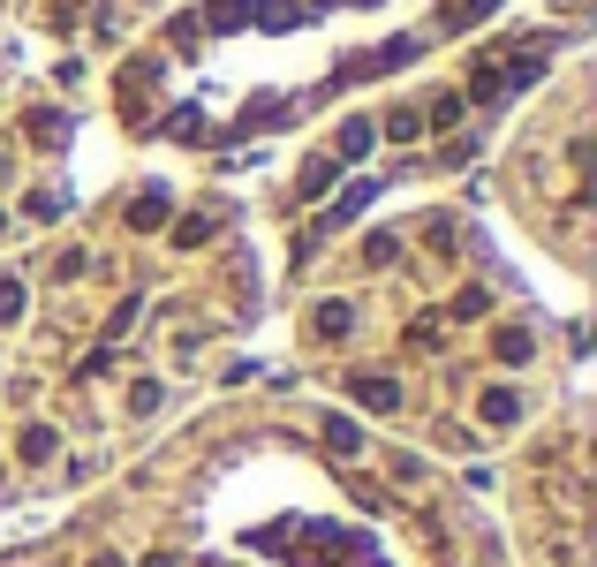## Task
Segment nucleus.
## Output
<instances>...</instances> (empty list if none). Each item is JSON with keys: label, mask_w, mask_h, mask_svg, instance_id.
<instances>
[{"label": "nucleus", "mask_w": 597, "mask_h": 567, "mask_svg": "<svg viewBox=\"0 0 597 567\" xmlns=\"http://www.w3.org/2000/svg\"><path fill=\"white\" fill-rule=\"evenodd\" d=\"M61 129H69L61 114H31V137H38V144H61Z\"/></svg>", "instance_id": "ddd939ff"}, {"label": "nucleus", "mask_w": 597, "mask_h": 567, "mask_svg": "<svg viewBox=\"0 0 597 567\" xmlns=\"http://www.w3.org/2000/svg\"><path fill=\"white\" fill-rule=\"evenodd\" d=\"M129 409H137V416L159 409V386H152V378H137V386H129Z\"/></svg>", "instance_id": "4468645a"}, {"label": "nucleus", "mask_w": 597, "mask_h": 567, "mask_svg": "<svg viewBox=\"0 0 597 567\" xmlns=\"http://www.w3.org/2000/svg\"><path fill=\"white\" fill-rule=\"evenodd\" d=\"M144 567H182V560H174V552H152V560H144Z\"/></svg>", "instance_id": "a211bd4d"}, {"label": "nucleus", "mask_w": 597, "mask_h": 567, "mask_svg": "<svg viewBox=\"0 0 597 567\" xmlns=\"http://www.w3.org/2000/svg\"><path fill=\"white\" fill-rule=\"evenodd\" d=\"M431 129H454V121H461V99H454V91H439V99H431Z\"/></svg>", "instance_id": "9d476101"}, {"label": "nucleus", "mask_w": 597, "mask_h": 567, "mask_svg": "<svg viewBox=\"0 0 597 567\" xmlns=\"http://www.w3.org/2000/svg\"><path fill=\"white\" fill-rule=\"evenodd\" d=\"M393 250H401L393 235H371V242H363V258H371V265H393Z\"/></svg>", "instance_id": "f3484780"}, {"label": "nucleus", "mask_w": 597, "mask_h": 567, "mask_svg": "<svg viewBox=\"0 0 597 567\" xmlns=\"http://www.w3.org/2000/svg\"><path fill=\"white\" fill-rule=\"evenodd\" d=\"M477 416H484V424H514V416H522V394H514V386H484Z\"/></svg>", "instance_id": "7ed1b4c3"}, {"label": "nucleus", "mask_w": 597, "mask_h": 567, "mask_svg": "<svg viewBox=\"0 0 597 567\" xmlns=\"http://www.w3.org/2000/svg\"><path fill=\"white\" fill-rule=\"evenodd\" d=\"M333 174H341V159H310L295 189H303V197H325V189H333Z\"/></svg>", "instance_id": "0eeeda50"}, {"label": "nucleus", "mask_w": 597, "mask_h": 567, "mask_svg": "<svg viewBox=\"0 0 597 567\" xmlns=\"http://www.w3.org/2000/svg\"><path fill=\"white\" fill-rule=\"evenodd\" d=\"M23 318V280H0V326H16Z\"/></svg>", "instance_id": "9b49d317"}, {"label": "nucleus", "mask_w": 597, "mask_h": 567, "mask_svg": "<svg viewBox=\"0 0 597 567\" xmlns=\"http://www.w3.org/2000/svg\"><path fill=\"white\" fill-rule=\"evenodd\" d=\"M159 220H167V189H144L137 205H129V227H144V235H152Z\"/></svg>", "instance_id": "39448f33"}, {"label": "nucleus", "mask_w": 597, "mask_h": 567, "mask_svg": "<svg viewBox=\"0 0 597 567\" xmlns=\"http://www.w3.org/2000/svg\"><path fill=\"white\" fill-rule=\"evenodd\" d=\"M16 454H23V462H46V454H53V431H46V424H31V431H23V447H16Z\"/></svg>", "instance_id": "1a4fd4ad"}, {"label": "nucleus", "mask_w": 597, "mask_h": 567, "mask_svg": "<svg viewBox=\"0 0 597 567\" xmlns=\"http://www.w3.org/2000/svg\"><path fill=\"white\" fill-rule=\"evenodd\" d=\"M174 242H182V250H197V242H212V220H182V227H174Z\"/></svg>", "instance_id": "2eb2a0df"}, {"label": "nucleus", "mask_w": 597, "mask_h": 567, "mask_svg": "<svg viewBox=\"0 0 597 567\" xmlns=\"http://www.w3.org/2000/svg\"><path fill=\"white\" fill-rule=\"evenodd\" d=\"M416 129H424V121H416V106H393V114H386V137H416Z\"/></svg>", "instance_id": "f8f14e48"}, {"label": "nucleus", "mask_w": 597, "mask_h": 567, "mask_svg": "<svg viewBox=\"0 0 597 567\" xmlns=\"http://www.w3.org/2000/svg\"><path fill=\"white\" fill-rule=\"evenodd\" d=\"M325 447H341V454H363V431L348 424V416H325Z\"/></svg>", "instance_id": "6e6552de"}, {"label": "nucleus", "mask_w": 597, "mask_h": 567, "mask_svg": "<svg viewBox=\"0 0 597 567\" xmlns=\"http://www.w3.org/2000/svg\"><path fill=\"white\" fill-rule=\"evenodd\" d=\"M0 182H8V159H0Z\"/></svg>", "instance_id": "aec40b11"}, {"label": "nucleus", "mask_w": 597, "mask_h": 567, "mask_svg": "<svg viewBox=\"0 0 597 567\" xmlns=\"http://www.w3.org/2000/svg\"><path fill=\"white\" fill-rule=\"evenodd\" d=\"M310 333H318V341H348V333H356V303H341V295L318 303L310 310Z\"/></svg>", "instance_id": "f257e3e1"}, {"label": "nucleus", "mask_w": 597, "mask_h": 567, "mask_svg": "<svg viewBox=\"0 0 597 567\" xmlns=\"http://www.w3.org/2000/svg\"><path fill=\"white\" fill-rule=\"evenodd\" d=\"M348 394H356L363 409H378V416H393V409H401V386H393V378H378V371L348 378Z\"/></svg>", "instance_id": "f03ea898"}, {"label": "nucleus", "mask_w": 597, "mask_h": 567, "mask_svg": "<svg viewBox=\"0 0 597 567\" xmlns=\"http://www.w3.org/2000/svg\"><path fill=\"white\" fill-rule=\"evenodd\" d=\"M492 348H499V363H529V348H537V341H529L522 326H499V333H492Z\"/></svg>", "instance_id": "423d86ee"}, {"label": "nucleus", "mask_w": 597, "mask_h": 567, "mask_svg": "<svg viewBox=\"0 0 597 567\" xmlns=\"http://www.w3.org/2000/svg\"><path fill=\"white\" fill-rule=\"evenodd\" d=\"M91 567H129V560H114V552H99V560H91Z\"/></svg>", "instance_id": "6ab92c4d"}, {"label": "nucleus", "mask_w": 597, "mask_h": 567, "mask_svg": "<svg viewBox=\"0 0 597 567\" xmlns=\"http://www.w3.org/2000/svg\"><path fill=\"white\" fill-rule=\"evenodd\" d=\"M371 144H378V121H341V159H363V152H371Z\"/></svg>", "instance_id": "20e7f679"}, {"label": "nucleus", "mask_w": 597, "mask_h": 567, "mask_svg": "<svg viewBox=\"0 0 597 567\" xmlns=\"http://www.w3.org/2000/svg\"><path fill=\"white\" fill-rule=\"evenodd\" d=\"M0 227H8V212H0Z\"/></svg>", "instance_id": "412c9836"}, {"label": "nucleus", "mask_w": 597, "mask_h": 567, "mask_svg": "<svg viewBox=\"0 0 597 567\" xmlns=\"http://www.w3.org/2000/svg\"><path fill=\"white\" fill-rule=\"evenodd\" d=\"M84 265H91L84 250H61V258H53V280H76V273H84Z\"/></svg>", "instance_id": "dca6fc26"}]
</instances>
